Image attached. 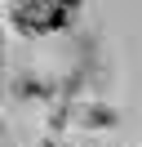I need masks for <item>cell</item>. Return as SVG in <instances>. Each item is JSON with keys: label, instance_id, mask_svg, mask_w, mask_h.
Wrapping results in <instances>:
<instances>
[{"label": "cell", "instance_id": "cell-1", "mask_svg": "<svg viewBox=\"0 0 142 147\" xmlns=\"http://www.w3.org/2000/svg\"><path fill=\"white\" fill-rule=\"evenodd\" d=\"M53 5L58 9H71V13H80V0H13L9 5V13H13V22L22 31H53V27H62V13H53Z\"/></svg>", "mask_w": 142, "mask_h": 147}, {"label": "cell", "instance_id": "cell-2", "mask_svg": "<svg viewBox=\"0 0 142 147\" xmlns=\"http://www.w3.org/2000/svg\"><path fill=\"white\" fill-rule=\"evenodd\" d=\"M0 147H18V138H13V129H9L5 111H0Z\"/></svg>", "mask_w": 142, "mask_h": 147}, {"label": "cell", "instance_id": "cell-4", "mask_svg": "<svg viewBox=\"0 0 142 147\" xmlns=\"http://www.w3.org/2000/svg\"><path fill=\"white\" fill-rule=\"evenodd\" d=\"M44 147H62V143H53V138H49V143H44Z\"/></svg>", "mask_w": 142, "mask_h": 147}, {"label": "cell", "instance_id": "cell-3", "mask_svg": "<svg viewBox=\"0 0 142 147\" xmlns=\"http://www.w3.org/2000/svg\"><path fill=\"white\" fill-rule=\"evenodd\" d=\"M0 94H5V18H0Z\"/></svg>", "mask_w": 142, "mask_h": 147}]
</instances>
